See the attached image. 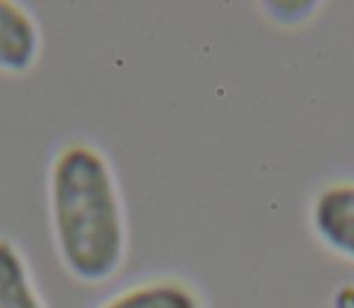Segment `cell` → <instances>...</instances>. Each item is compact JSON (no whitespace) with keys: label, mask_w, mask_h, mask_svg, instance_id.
<instances>
[{"label":"cell","mask_w":354,"mask_h":308,"mask_svg":"<svg viewBox=\"0 0 354 308\" xmlns=\"http://www.w3.org/2000/svg\"><path fill=\"white\" fill-rule=\"evenodd\" d=\"M48 210L61 262L75 280H111L126 256V217L104 154L71 142L56 154L48 173Z\"/></svg>","instance_id":"cell-1"},{"label":"cell","mask_w":354,"mask_h":308,"mask_svg":"<svg viewBox=\"0 0 354 308\" xmlns=\"http://www.w3.org/2000/svg\"><path fill=\"white\" fill-rule=\"evenodd\" d=\"M41 48L39 24L24 5L0 0V70L27 73Z\"/></svg>","instance_id":"cell-2"},{"label":"cell","mask_w":354,"mask_h":308,"mask_svg":"<svg viewBox=\"0 0 354 308\" xmlns=\"http://www.w3.org/2000/svg\"><path fill=\"white\" fill-rule=\"evenodd\" d=\"M313 217L328 243L354 256V186L328 188L318 198Z\"/></svg>","instance_id":"cell-3"},{"label":"cell","mask_w":354,"mask_h":308,"mask_svg":"<svg viewBox=\"0 0 354 308\" xmlns=\"http://www.w3.org/2000/svg\"><path fill=\"white\" fill-rule=\"evenodd\" d=\"M0 308H46L17 243L0 238Z\"/></svg>","instance_id":"cell-4"},{"label":"cell","mask_w":354,"mask_h":308,"mask_svg":"<svg viewBox=\"0 0 354 308\" xmlns=\"http://www.w3.org/2000/svg\"><path fill=\"white\" fill-rule=\"evenodd\" d=\"M99 308H201L193 289L176 280H154L136 285Z\"/></svg>","instance_id":"cell-5"}]
</instances>
